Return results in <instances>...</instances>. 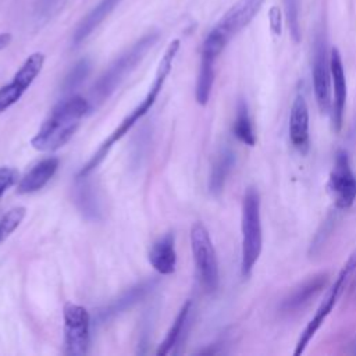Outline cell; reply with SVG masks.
Here are the masks:
<instances>
[{
	"label": "cell",
	"instance_id": "cell-1",
	"mask_svg": "<svg viewBox=\"0 0 356 356\" xmlns=\"http://www.w3.org/2000/svg\"><path fill=\"white\" fill-rule=\"evenodd\" d=\"M179 50V40L175 39L172 40L168 47L165 49L160 63H159V67H157V71H156V75H154V79L146 93V96L143 97V100L121 121V124L108 135V138L99 146V149L92 154V157L88 160V163L81 168V171L78 172V177H86L89 175L92 171H95V168L106 159V156L108 154L110 149L113 147V145H115L125 134H128V131L147 113L150 111V108L153 107L159 93L161 92L163 86H164V82L172 68V63H174V58L177 56Z\"/></svg>",
	"mask_w": 356,
	"mask_h": 356
},
{
	"label": "cell",
	"instance_id": "cell-2",
	"mask_svg": "<svg viewBox=\"0 0 356 356\" xmlns=\"http://www.w3.org/2000/svg\"><path fill=\"white\" fill-rule=\"evenodd\" d=\"M90 108L89 100L78 95L61 100L31 139L32 147L39 152L60 149L74 136L81 120Z\"/></svg>",
	"mask_w": 356,
	"mask_h": 356
},
{
	"label": "cell",
	"instance_id": "cell-3",
	"mask_svg": "<svg viewBox=\"0 0 356 356\" xmlns=\"http://www.w3.org/2000/svg\"><path fill=\"white\" fill-rule=\"evenodd\" d=\"M157 38V33L145 35L128 50H125L117 60H114L93 85L90 90V102L97 106L103 103L106 99H108L111 93L120 86V83L127 78V75L131 74V71L140 63L145 54L152 49Z\"/></svg>",
	"mask_w": 356,
	"mask_h": 356
},
{
	"label": "cell",
	"instance_id": "cell-4",
	"mask_svg": "<svg viewBox=\"0 0 356 356\" xmlns=\"http://www.w3.org/2000/svg\"><path fill=\"white\" fill-rule=\"evenodd\" d=\"M242 252H241V273L243 278L252 274L263 248V229L260 214V195L256 188L249 186L242 199Z\"/></svg>",
	"mask_w": 356,
	"mask_h": 356
},
{
	"label": "cell",
	"instance_id": "cell-5",
	"mask_svg": "<svg viewBox=\"0 0 356 356\" xmlns=\"http://www.w3.org/2000/svg\"><path fill=\"white\" fill-rule=\"evenodd\" d=\"M264 1L238 0L209 32L202 47V54L217 58L228 42L256 17Z\"/></svg>",
	"mask_w": 356,
	"mask_h": 356
},
{
	"label": "cell",
	"instance_id": "cell-6",
	"mask_svg": "<svg viewBox=\"0 0 356 356\" xmlns=\"http://www.w3.org/2000/svg\"><path fill=\"white\" fill-rule=\"evenodd\" d=\"M356 270V250L348 257L346 263L342 266L341 271L338 273L332 286L328 289L327 295L324 296V299L321 300V303L318 305L314 316L310 318V321L307 323V325L305 327V330L300 332L299 339L296 342V348L293 350L295 356H299L305 352L306 346L309 345V342L313 339V337L316 335V332L320 330V327L324 324V321L327 320V317L330 316V313L332 312L334 306L337 305L339 296L342 295L352 273Z\"/></svg>",
	"mask_w": 356,
	"mask_h": 356
},
{
	"label": "cell",
	"instance_id": "cell-7",
	"mask_svg": "<svg viewBox=\"0 0 356 356\" xmlns=\"http://www.w3.org/2000/svg\"><path fill=\"white\" fill-rule=\"evenodd\" d=\"M191 248L202 286L209 292L218 288V261L207 228L195 222L191 228Z\"/></svg>",
	"mask_w": 356,
	"mask_h": 356
},
{
	"label": "cell",
	"instance_id": "cell-8",
	"mask_svg": "<svg viewBox=\"0 0 356 356\" xmlns=\"http://www.w3.org/2000/svg\"><path fill=\"white\" fill-rule=\"evenodd\" d=\"M64 317V352L70 356L88 353L89 346V312L81 306L67 302L63 309Z\"/></svg>",
	"mask_w": 356,
	"mask_h": 356
},
{
	"label": "cell",
	"instance_id": "cell-9",
	"mask_svg": "<svg viewBox=\"0 0 356 356\" xmlns=\"http://www.w3.org/2000/svg\"><path fill=\"white\" fill-rule=\"evenodd\" d=\"M328 192L337 209H348L356 200V175L345 150H338L328 178Z\"/></svg>",
	"mask_w": 356,
	"mask_h": 356
},
{
	"label": "cell",
	"instance_id": "cell-10",
	"mask_svg": "<svg viewBox=\"0 0 356 356\" xmlns=\"http://www.w3.org/2000/svg\"><path fill=\"white\" fill-rule=\"evenodd\" d=\"M43 64L44 54L39 51L32 53L15 72L13 79L0 88V113L6 111L21 99V96L42 71Z\"/></svg>",
	"mask_w": 356,
	"mask_h": 356
},
{
	"label": "cell",
	"instance_id": "cell-11",
	"mask_svg": "<svg viewBox=\"0 0 356 356\" xmlns=\"http://www.w3.org/2000/svg\"><path fill=\"white\" fill-rule=\"evenodd\" d=\"M313 89L317 106L321 113L327 114L331 111L332 93H331V70H330V56H327L324 40L318 39L314 46L313 56Z\"/></svg>",
	"mask_w": 356,
	"mask_h": 356
},
{
	"label": "cell",
	"instance_id": "cell-12",
	"mask_svg": "<svg viewBox=\"0 0 356 356\" xmlns=\"http://www.w3.org/2000/svg\"><path fill=\"white\" fill-rule=\"evenodd\" d=\"M330 70H331V93H332L331 117H332L334 129L339 131L343 124L348 92H346V78H345L342 57L338 49L335 47L330 53Z\"/></svg>",
	"mask_w": 356,
	"mask_h": 356
},
{
	"label": "cell",
	"instance_id": "cell-13",
	"mask_svg": "<svg viewBox=\"0 0 356 356\" xmlns=\"http://www.w3.org/2000/svg\"><path fill=\"white\" fill-rule=\"evenodd\" d=\"M289 139L293 147L306 154L310 146L309 140V108L302 92H298L289 114Z\"/></svg>",
	"mask_w": 356,
	"mask_h": 356
},
{
	"label": "cell",
	"instance_id": "cell-14",
	"mask_svg": "<svg viewBox=\"0 0 356 356\" xmlns=\"http://www.w3.org/2000/svg\"><path fill=\"white\" fill-rule=\"evenodd\" d=\"M58 164H60V160L54 156L40 160L33 167H31L29 171L18 181L17 192L19 195L38 192L53 178V175L58 168Z\"/></svg>",
	"mask_w": 356,
	"mask_h": 356
},
{
	"label": "cell",
	"instance_id": "cell-15",
	"mask_svg": "<svg viewBox=\"0 0 356 356\" xmlns=\"http://www.w3.org/2000/svg\"><path fill=\"white\" fill-rule=\"evenodd\" d=\"M149 263L152 267L163 274L168 275L175 271L177 253H175V238L172 232H167L160 236L149 249Z\"/></svg>",
	"mask_w": 356,
	"mask_h": 356
},
{
	"label": "cell",
	"instance_id": "cell-16",
	"mask_svg": "<svg viewBox=\"0 0 356 356\" xmlns=\"http://www.w3.org/2000/svg\"><path fill=\"white\" fill-rule=\"evenodd\" d=\"M327 281L328 275L325 273H320L307 278L284 299L281 309L286 313H292L302 309L325 286Z\"/></svg>",
	"mask_w": 356,
	"mask_h": 356
},
{
	"label": "cell",
	"instance_id": "cell-17",
	"mask_svg": "<svg viewBox=\"0 0 356 356\" xmlns=\"http://www.w3.org/2000/svg\"><path fill=\"white\" fill-rule=\"evenodd\" d=\"M156 282H157L156 280H146V281H142V282L136 284L135 286L129 288L127 292H124L120 298L113 300L110 305H107L99 313V320L103 323V321L113 318L117 314L125 312L127 309L132 307L135 303L140 302L153 289Z\"/></svg>",
	"mask_w": 356,
	"mask_h": 356
},
{
	"label": "cell",
	"instance_id": "cell-18",
	"mask_svg": "<svg viewBox=\"0 0 356 356\" xmlns=\"http://www.w3.org/2000/svg\"><path fill=\"white\" fill-rule=\"evenodd\" d=\"M118 1L120 0H102L78 25L74 33V44H79L81 42H83L96 29V26L113 11Z\"/></svg>",
	"mask_w": 356,
	"mask_h": 356
},
{
	"label": "cell",
	"instance_id": "cell-19",
	"mask_svg": "<svg viewBox=\"0 0 356 356\" xmlns=\"http://www.w3.org/2000/svg\"><path fill=\"white\" fill-rule=\"evenodd\" d=\"M234 164H235V153L229 147H224L217 156L210 172L209 191L213 195L221 193Z\"/></svg>",
	"mask_w": 356,
	"mask_h": 356
},
{
	"label": "cell",
	"instance_id": "cell-20",
	"mask_svg": "<svg viewBox=\"0 0 356 356\" xmlns=\"http://www.w3.org/2000/svg\"><path fill=\"white\" fill-rule=\"evenodd\" d=\"M191 309H192V302L186 300L181 310L178 312L172 325L170 327L164 341L160 343L156 355L157 356H164V355H170L172 352V349L177 346V343L181 342L182 339V334L185 332V327L189 321V316H191Z\"/></svg>",
	"mask_w": 356,
	"mask_h": 356
},
{
	"label": "cell",
	"instance_id": "cell-21",
	"mask_svg": "<svg viewBox=\"0 0 356 356\" xmlns=\"http://www.w3.org/2000/svg\"><path fill=\"white\" fill-rule=\"evenodd\" d=\"M214 63L216 58L210 56L202 54V61H200V70L197 75V82H196V102L200 106H206L211 93V88L214 83Z\"/></svg>",
	"mask_w": 356,
	"mask_h": 356
},
{
	"label": "cell",
	"instance_id": "cell-22",
	"mask_svg": "<svg viewBox=\"0 0 356 356\" xmlns=\"http://www.w3.org/2000/svg\"><path fill=\"white\" fill-rule=\"evenodd\" d=\"M232 132L239 142H242L248 146H254L256 134L253 129L252 118L249 115L248 104L243 99H241L236 104V114H235V120H234V125H232Z\"/></svg>",
	"mask_w": 356,
	"mask_h": 356
},
{
	"label": "cell",
	"instance_id": "cell-23",
	"mask_svg": "<svg viewBox=\"0 0 356 356\" xmlns=\"http://www.w3.org/2000/svg\"><path fill=\"white\" fill-rule=\"evenodd\" d=\"M78 179L81 181V184L78 185L75 193L76 203L85 216L96 218V216L100 213L96 192L93 186L86 181V177H78Z\"/></svg>",
	"mask_w": 356,
	"mask_h": 356
},
{
	"label": "cell",
	"instance_id": "cell-24",
	"mask_svg": "<svg viewBox=\"0 0 356 356\" xmlns=\"http://www.w3.org/2000/svg\"><path fill=\"white\" fill-rule=\"evenodd\" d=\"M25 217V207H14L8 210L1 218H0V243L6 241L22 222Z\"/></svg>",
	"mask_w": 356,
	"mask_h": 356
},
{
	"label": "cell",
	"instance_id": "cell-25",
	"mask_svg": "<svg viewBox=\"0 0 356 356\" xmlns=\"http://www.w3.org/2000/svg\"><path fill=\"white\" fill-rule=\"evenodd\" d=\"M89 61L88 60H81L78 64H75V67L70 71V74L65 76L64 81V90H72L75 89L89 74Z\"/></svg>",
	"mask_w": 356,
	"mask_h": 356
},
{
	"label": "cell",
	"instance_id": "cell-26",
	"mask_svg": "<svg viewBox=\"0 0 356 356\" xmlns=\"http://www.w3.org/2000/svg\"><path fill=\"white\" fill-rule=\"evenodd\" d=\"M286 1V15H288V24L291 29V35L295 39V42L299 40L300 33H299V1L298 0H285Z\"/></svg>",
	"mask_w": 356,
	"mask_h": 356
},
{
	"label": "cell",
	"instance_id": "cell-27",
	"mask_svg": "<svg viewBox=\"0 0 356 356\" xmlns=\"http://www.w3.org/2000/svg\"><path fill=\"white\" fill-rule=\"evenodd\" d=\"M18 181V171L11 167H0V197Z\"/></svg>",
	"mask_w": 356,
	"mask_h": 356
},
{
	"label": "cell",
	"instance_id": "cell-28",
	"mask_svg": "<svg viewBox=\"0 0 356 356\" xmlns=\"http://www.w3.org/2000/svg\"><path fill=\"white\" fill-rule=\"evenodd\" d=\"M270 24H271V28L275 33L281 32V14H280V10L277 7H273L270 10Z\"/></svg>",
	"mask_w": 356,
	"mask_h": 356
},
{
	"label": "cell",
	"instance_id": "cell-29",
	"mask_svg": "<svg viewBox=\"0 0 356 356\" xmlns=\"http://www.w3.org/2000/svg\"><path fill=\"white\" fill-rule=\"evenodd\" d=\"M13 36L10 33H0V50L7 47L11 43Z\"/></svg>",
	"mask_w": 356,
	"mask_h": 356
}]
</instances>
